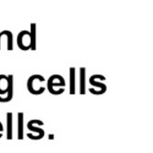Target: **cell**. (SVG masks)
Masks as SVG:
<instances>
[{
    "label": "cell",
    "mask_w": 153,
    "mask_h": 153,
    "mask_svg": "<svg viewBox=\"0 0 153 153\" xmlns=\"http://www.w3.org/2000/svg\"><path fill=\"white\" fill-rule=\"evenodd\" d=\"M65 81L63 77L58 74L51 75L47 81V87L49 92L54 95H59L63 93L65 88H60L59 90H56L53 88L54 86H65Z\"/></svg>",
    "instance_id": "1"
},
{
    "label": "cell",
    "mask_w": 153,
    "mask_h": 153,
    "mask_svg": "<svg viewBox=\"0 0 153 153\" xmlns=\"http://www.w3.org/2000/svg\"><path fill=\"white\" fill-rule=\"evenodd\" d=\"M17 44L20 49L22 50H28L31 48L30 33L26 30L20 31L17 36Z\"/></svg>",
    "instance_id": "2"
},
{
    "label": "cell",
    "mask_w": 153,
    "mask_h": 153,
    "mask_svg": "<svg viewBox=\"0 0 153 153\" xmlns=\"http://www.w3.org/2000/svg\"><path fill=\"white\" fill-rule=\"evenodd\" d=\"M95 78L100 79L102 81L106 79L105 76H104L103 75H100V74H94V75H92L89 79L90 84L92 85L96 86L97 87H100L101 88V90H95L93 88H88V90L91 93H92L93 94H96V95L102 94L104 93H105V91H106V85L103 83L95 81H94Z\"/></svg>",
    "instance_id": "3"
},
{
    "label": "cell",
    "mask_w": 153,
    "mask_h": 153,
    "mask_svg": "<svg viewBox=\"0 0 153 153\" xmlns=\"http://www.w3.org/2000/svg\"><path fill=\"white\" fill-rule=\"evenodd\" d=\"M13 75L0 74V95L5 94L14 86Z\"/></svg>",
    "instance_id": "4"
},
{
    "label": "cell",
    "mask_w": 153,
    "mask_h": 153,
    "mask_svg": "<svg viewBox=\"0 0 153 153\" xmlns=\"http://www.w3.org/2000/svg\"><path fill=\"white\" fill-rule=\"evenodd\" d=\"M39 79L41 82L42 81H45V78L43 76L39 75V74H35V75H31L27 79V88L28 91L32 94H35V95H39L42 94V93L44 92V91L45 90V87H41L38 90H35L33 89V81L34 79Z\"/></svg>",
    "instance_id": "5"
},
{
    "label": "cell",
    "mask_w": 153,
    "mask_h": 153,
    "mask_svg": "<svg viewBox=\"0 0 153 153\" xmlns=\"http://www.w3.org/2000/svg\"><path fill=\"white\" fill-rule=\"evenodd\" d=\"M85 75L86 69L84 67L79 68V94H85Z\"/></svg>",
    "instance_id": "6"
},
{
    "label": "cell",
    "mask_w": 153,
    "mask_h": 153,
    "mask_svg": "<svg viewBox=\"0 0 153 153\" xmlns=\"http://www.w3.org/2000/svg\"><path fill=\"white\" fill-rule=\"evenodd\" d=\"M69 93L70 94L75 93V68L74 67L69 68Z\"/></svg>",
    "instance_id": "7"
},
{
    "label": "cell",
    "mask_w": 153,
    "mask_h": 153,
    "mask_svg": "<svg viewBox=\"0 0 153 153\" xmlns=\"http://www.w3.org/2000/svg\"><path fill=\"white\" fill-rule=\"evenodd\" d=\"M30 44L31 48L30 50L34 51L36 50V23H30Z\"/></svg>",
    "instance_id": "8"
},
{
    "label": "cell",
    "mask_w": 153,
    "mask_h": 153,
    "mask_svg": "<svg viewBox=\"0 0 153 153\" xmlns=\"http://www.w3.org/2000/svg\"><path fill=\"white\" fill-rule=\"evenodd\" d=\"M5 35V30L2 31H0V49H1V38L2 35Z\"/></svg>",
    "instance_id": "9"
},
{
    "label": "cell",
    "mask_w": 153,
    "mask_h": 153,
    "mask_svg": "<svg viewBox=\"0 0 153 153\" xmlns=\"http://www.w3.org/2000/svg\"><path fill=\"white\" fill-rule=\"evenodd\" d=\"M2 130H3V127L1 123L0 122V131H2Z\"/></svg>",
    "instance_id": "10"
}]
</instances>
